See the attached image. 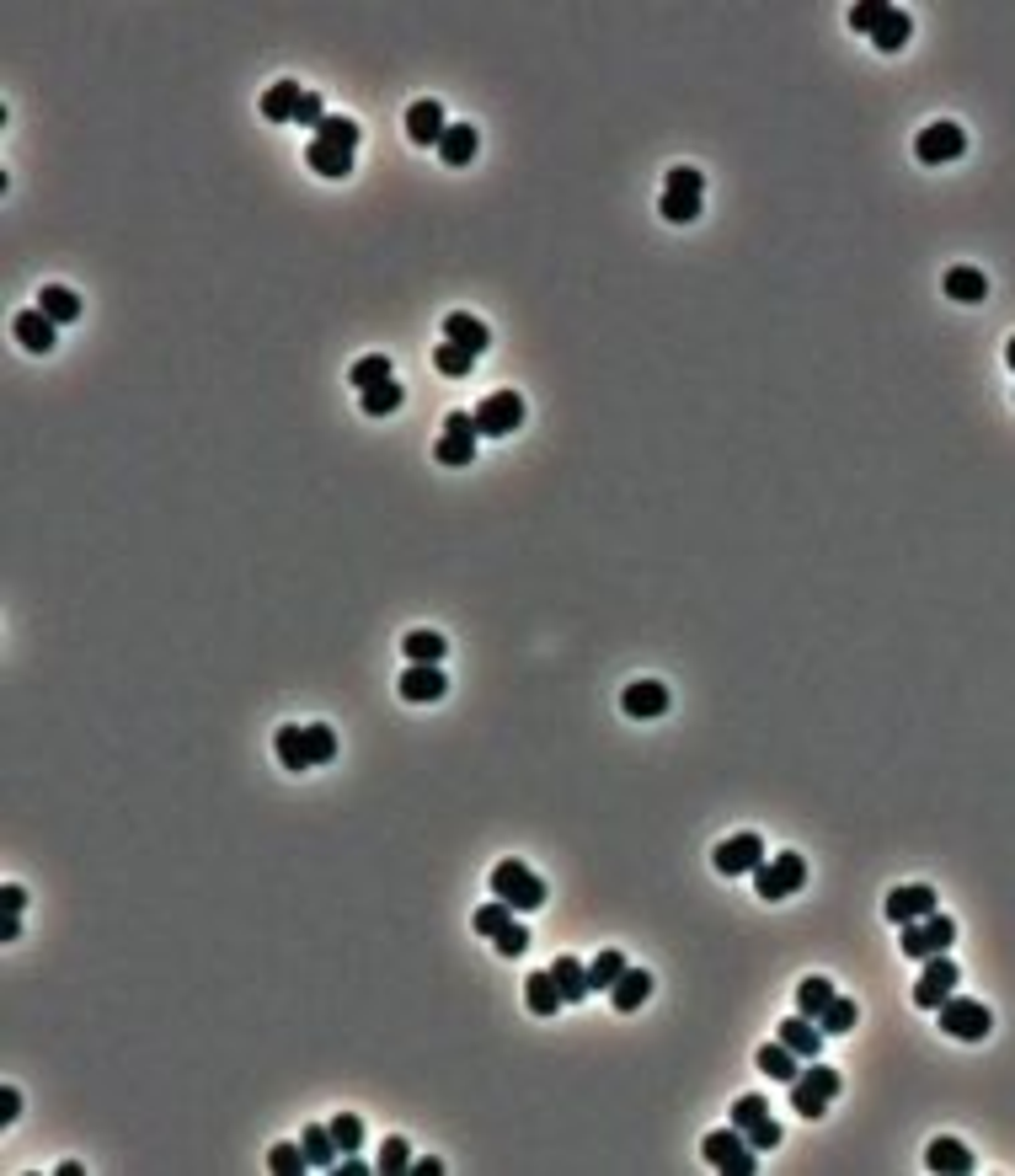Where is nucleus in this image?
Segmentation results:
<instances>
[{
    "label": "nucleus",
    "mask_w": 1015,
    "mask_h": 1176,
    "mask_svg": "<svg viewBox=\"0 0 1015 1176\" xmlns=\"http://www.w3.org/2000/svg\"><path fill=\"white\" fill-rule=\"evenodd\" d=\"M935 1021H941L946 1037H962V1043H984L994 1032V1016L984 1000H967V995H946L935 1005Z\"/></svg>",
    "instance_id": "nucleus-4"
},
{
    "label": "nucleus",
    "mask_w": 1015,
    "mask_h": 1176,
    "mask_svg": "<svg viewBox=\"0 0 1015 1176\" xmlns=\"http://www.w3.org/2000/svg\"><path fill=\"white\" fill-rule=\"evenodd\" d=\"M305 754H310V764L337 759V733H332V722H305Z\"/></svg>",
    "instance_id": "nucleus-41"
},
{
    "label": "nucleus",
    "mask_w": 1015,
    "mask_h": 1176,
    "mask_svg": "<svg viewBox=\"0 0 1015 1176\" xmlns=\"http://www.w3.org/2000/svg\"><path fill=\"white\" fill-rule=\"evenodd\" d=\"M268 1171H273V1176H299V1171H310L305 1145H273V1150H268Z\"/></svg>",
    "instance_id": "nucleus-42"
},
{
    "label": "nucleus",
    "mask_w": 1015,
    "mask_h": 1176,
    "mask_svg": "<svg viewBox=\"0 0 1015 1176\" xmlns=\"http://www.w3.org/2000/svg\"><path fill=\"white\" fill-rule=\"evenodd\" d=\"M37 310H43L54 327H70L75 315H81V294L65 289V284H43V289H37Z\"/></svg>",
    "instance_id": "nucleus-24"
},
{
    "label": "nucleus",
    "mask_w": 1015,
    "mask_h": 1176,
    "mask_svg": "<svg viewBox=\"0 0 1015 1176\" xmlns=\"http://www.w3.org/2000/svg\"><path fill=\"white\" fill-rule=\"evenodd\" d=\"M315 140H327V145H337V151H359V140H364V128L353 123V118H343V113H327V123L315 128Z\"/></svg>",
    "instance_id": "nucleus-33"
},
{
    "label": "nucleus",
    "mask_w": 1015,
    "mask_h": 1176,
    "mask_svg": "<svg viewBox=\"0 0 1015 1176\" xmlns=\"http://www.w3.org/2000/svg\"><path fill=\"white\" fill-rule=\"evenodd\" d=\"M647 995H652V974H647V968H626V974L610 984V1005H615L620 1016L636 1011V1005H647Z\"/></svg>",
    "instance_id": "nucleus-18"
},
{
    "label": "nucleus",
    "mask_w": 1015,
    "mask_h": 1176,
    "mask_svg": "<svg viewBox=\"0 0 1015 1176\" xmlns=\"http://www.w3.org/2000/svg\"><path fill=\"white\" fill-rule=\"evenodd\" d=\"M374 1171H380V1176H406V1171H411V1145H406L401 1134H390L385 1145H380V1161H374Z\"/></svg>",
    "instance_id": "nucleus-38"
},
{
    "label": "nucleus",
    "mask_w": 1015,
    "mask_h": 1176,
    "mask_svg": "<svg viewBox=\"0 0 1015 1176\" xmlns=\"http://www.w3.org/2000/svg\"><path fill=\"white\" fill-rule=\"evenodd\" d=\"M962 151H967V128L951 123V118H935L930 128H919V140H914V156L925 161V166L962 161Z\"/></svg>",
    "instance_id": "nucleus-7"
},
{
    "label": "nucleus",
    "mask_w": 1015,
    "mask_h": 1176,
    "mask_svg": "<svg viewBox=\"0 0 1015 1176\" xmlns=\"http://www.w3.org/2000/svg\"><path fill=\"white\" fill-rule=\"evenodd\" d=\"M0 936H6V941H16V936H22V914H6V925H0Z\"/></svg>",
    "instance_id": "nucleus-56"
},
{
    "label": "nucleus",
    "mask_w": 1015,
    "mask_h": 1176,
    "mask_svg": "<svg viewBox=\"0 0 1015 1176\" xmlns=\"http://www.w3.org/2000/svg\"><path fill=\"white\" fill-rule=\"evenodd\" d=\"M909 32H914L909 11H904V6H888V16H882V27L871 32V43H876L882 54H898V49L909 43Z\"/></svg>",
    "instance_id": "nucleus-29"
},
{
    "label": "nucleus",
    "mask_w": 1015,
    "mask_h": 1176,
    "mask_svg": "<svg viewBox=\"0 0 1015 1176\" xmlns=\"http://www.w3.org/2000/svg\"><path fill=\"white\" fill-rule=\"evenodd\" d=\"M401 701H444V690H449V674L439 663H406V674H401Z\"/></svg>",
    "instance_id": "nucleus-14"
},
{
    "label": "nucleus",
    "mask_w": 1015,
    "mask_h": 1176,
    "mask_svg": "<svg viewBox=\"0 0 1015 1176\" xmlns=\"http://www.w3.org/2000/svg\"><path fill=\"white\" fill-rule=\"evenodd\" d=\"M434 369H439V375H449V380H465L476 369V353H465L460 343H439L434 348Z\"/></svg>",
    "instance_id": "nucleus-34"
},
{
    "label": "nucleus",
    "mask_w": 1015,
    "mask_h": 1176,
    "mask_svg": "<svg viewBox=\"0 0 1015 1176\" xmlns=\"http://www.w3.org/2000/svg\"><path fill=\"white\" fill-rule=\"evenodd\" d=\"M657 214H663L668 225H689V219H701V198H689V193H663Z\"/></svg>",
    "instance_id": "nucleus-43"
},
{
    "label": "nucleus",
    "mask_w": 1015,
    "mask_h": 1176,
    "mask_svg": "<svg viewBox=\"0 0 1015 1176\" xmlns=\"http://www.w3.org/2000/svg\"><path fill=\"white\" fill-rule=\"evenodd\" d=\"M434 460H439V465H455V471H460V465H471V460H476V444H471V439H449V434H439Z\"/></svg>",
    "instance_id": "nucleus-45"
},
{
    "label": "nucleus",
    "mask_w": 1015,
    "mask_h": 1176,
    "mask_svg": "<svg viewBox=\"0 0 1015 1176\" xmlns=\"http://www.w3.org/2000/svg\"><path fill=\"white\" fill-rule=\"evenodd\" d=\"M273 749L284 771H310V754H305V727H278L273 733Z\"/></svg>",
    "instance_id": "nucleus-31"
},
{
    "label": "nucleus",
    "mask_w": 1015,
    "mask_h": 1176,
    "mask_svg": "<svg viewBox=\"0 0 1015 1176\" xmlns=\"http://www.w3.org/2000/svg\"><path fill=\"white\" fill-rule=\"evenodd\" d=\"M979 1161H973V1150L962 1145V1139H930V1150H925V1171H941V1176H962L973 1171Z\"/></svg>",
    "instance_id": "nucleus-15"
},
{
    "label": "nucleus",
    "mask_w": 1015,
    "mask_h": 1176,
    "mask_svg": "<svg viewBox=\"0 0 1015 1176\" xmlns=\"http://www.w3.org/2000/svg\"><path fill=\"white\" fill-rule=\"evenodd\" d=\"M551 974H556V984H561V1000H567V1005H582V1000L593 995V989H588V968H582L577 958H567V952H561V958L551 963Z\"/></svg>",
    "instance_id": "nucleus-26"
},
{
    "label": "nucleus",
    "mask_w": 1015,
    "mask_h": 1176,
    "mask_svg": "<svg viewBox=\"0 0 1015 1176\" xmlns=\"http://www.w3.org/2000/svg\"><path fill=\"white\" fill-rule=\"evenodd\" d=\"M514 914H519L514 904H502V899H492V904H481V909L471 914V925L481 930V936H492V941H497V936H502V930H508V925H514Z\"/></svg>",
    "instance_id": "nucleus-36"
},
{
    "label": "nucleus",
    "mask_w": 1015,
    "mask_h": 1176,
    "mask_svg": "<svg viewBox=\"0 0 1015 1176\" xmlns=\"http://www.w3.org/2000/svg\"><path fill=\"white\" fill-rule=\"evenodd\" d=\"M834 995H839V989H834L829 979H823V974H813V979H802V984H797V1011L818 1021L823 1011H829V1000H834Z\"/></svg>",
    "instance_id": "nucleus-30"
},
{
    "label": "nucleus",
    "mask_w": 1015,
    "mask_h": 1176,
    "mask_svg": "<svg viewBox=\"0 0 1015 1176\" xmlns=\"http://www.w3.org/2000/svg\"><path fill=\"white\" fill-rule=\"evenodd\" d=\"M444 434H449V439H471V444H476V439H481L476 413H449V418H444Z\"/></svg>",
    "instance_id": "nucleus-52"
},
{
    "label": "nucleus",
    "mask_w": 1015,
    "mask_h": 1176,
    "mask_svg": "<svg viewBox=\"0 0 1015 1176\" xmlns=\"http://www.w3.org/2000/svg\"><path fill=\"white\" fill-rule=\"evenodd\" d=\"M663 193H689V198H706V177L695 172V166H673L668 182H663Z\"/></svg>",
    "instance_id": "nucleus-47"
},
{
    "label": "nucleus",
    "mask_w": 1015,
    "mask_h": 1176,
    "mask_svg": "<svg viewBox=\"0 0 1015 1176\" xmlns=\"http://www.w3.org/2000/svg\"><path fill=\"white\" fill-rule=\"evenodd\" d=\"M519 423H524V396H519V390H492V396L476 406V428H481L486 439L519 434Z\"/></svg>",
    "instance_id": "nucleus-9"
},
{
    "label": "nucleus",
    "mask_w": 1015,
    "mask_h": 1176,
    "mask_svg": "<svg viewBox=\"0 0 1015 1176\" xmlns=\"http://www.w3.org/2000/svg\"><path fill=\"white\" fill-rule=\"evenodd\" d=\"M337 1176H369V1161H359V1155H343V1161H337Z\"/></svg>",
    "instance_id": "nucleus-54"
},
{
    "label": "nucleus",
    "mask_w": 1015,
    "mask_h": 1176,
    "mask_svg": "<svg viewBox=\"0 0 1015 1176\" xmlns=\"http://www.w3.org/2000/svg\"><path fill=\"white\" fill-rule=\"evenodd\" d=\"M22 909H27V888L6 883V914H22Z\"/></svg>",
    "instance_id": "nucleus-55"
},
{
    "label": "nucleus",
    "mask_w": 1015,
    "mask_h": 1176,
    "mask_svg": "<svg viewBox=\"0 0 1015 1176\" xmlns=\"http://www.w3.org/2000/svg\"><path fill=\"white\" fill-rule=\"evenodd\" d=\"M401 652H406V663H444L449 642L439 637V631H406V637H401Z\"/></svg>",
    "instance_id": "nucleus-32"
},
{
    "label": "nucleus",
    "mask_w": 1015,
    "mask_h": 1176,
    "mask_svg": "<svg viewBox=\"0 0 1015 1176\" xmlns=\"http://www.w3.org/2000/svg\"><path fill=\"white\" fill-rule=\"evenodd\" d=\"M925 914H935V888L930 883H904V888L888 893V920L893 925H914V920H925Z\"/></svg>",
    "instance_id": "nucleus-12"
},
{
    "label": "nucleus",
    "mask_w": 1015,
    "mask_h": 1176,
    "mask_svg": "<svg viewBox=\"0 0 1015 1176\" xmlns=\"http://www.w3.org/2000/svg\"><path fill=\"white\" fill-rule=\"evenodd\" d=\"M711 862H717L722 877H748V872L764 867V839L754 829H738L732 839H722V845L711 850Z\"/></svg>",
    "instance_id": "nucleus-8"
},
{
    "label": "nucleus",
    "mask_w": 1015,
    "mask_h": 1176,
    "mask_svg": "<svg viewBox=\"0 0 1015 1176\" xmlns=\"http://www.w3.org/2000/svg\"><path fill=\"white\" fill-rule=\"evenodd\" d=\"M780 1139H786V1134H780V1123H775V1117H764V1123H754V1128H748V1145H754L759 1155H764V1150H775Z\"/></svg>",
    "instance_id": "nucleus-51"
},
{
    "label": "nucleus",
    "mask_w": 1015,
    "mask_h": 1176,
    "mask_svg": "<svg viewBox=\"0 0 1015 1176\" xmlns=\"http://www.w3.org/2000/svg\"><path fill=\"white\" fill-rule=\"evenodd\" d=\"M807 883V862H802V850H780V855H769V862L754 872V888H759V899L764 904H780V899H792V893Z\"/></svg>",
    "instance_id": "nucleus-5"
},
{
    "label": "nucleus",
    "mask_w": 1015,
    "mask_h": 1176,
    "mask_svg": "<svg viewBox=\"0 0 1015 1176\" xmlns=\"http://www.w3.org/2000/svg\"><path fill=\"white\" fill-rule=\"evenodd\" d=\"M882 16H888V0H860V6L850 11V27L855 32H876Z\"/></svg>",
    "instance_id": "nucleus-48"
},
{
    "label": "nucleus",
    "mask_w": 1015,
    "mask_h": 1176,
    "mask_svg": "<svg viewBox=\"0 0 1015 1176\" xmlns=\"http://www.w3.org/2000/svg\"><path fill=\"white\" fill-rule=\"evenodd\" d=\"M299 97H305V91H299L294 81H273L268 91H262V118H268V123H294Z\"/></svg>",
    "instance_id": "nucleus-27"
},
{
    "label": "nucleus",
    "mask_w": 1015,
    "mask_h": 1176,
    "mask_svg": "<svg viewBox=\"0 0 1015 1176\" xmlns=\"http://www.w3.org/2000/svg\"><path fill=\"white\" fill-rule=\"evenodd\" d=\"M444 128H449V118H444V102L423 97V102H411V107H406V140H411V145H434V151H439Z\"/></svg>",
    "instance_id": "nucleus-13"
},
{
    "label": "nucleus",
    "mask_w": 1015,
    "mask_h": 1176,
    "mask_svg": "<svg viewBox=\"0 0 1015 1176\" xmlns=\"http://www.w3.org/2000/svg\"><path fill=\"white\" fill-rule=\"evenodd\" d=\"M444 343H460L465 353H486L492 348V332H486V322H476V315L455 310V315H444Z\"/></svg>",
    "instance_id": "nucleus-19"
},
{
    "label": "nucleus",
    "mask_w": 1015,
    "mask_h": 1176,
    "mask_svg": "<svg viewBox=\"0 0 1015 1176\" xmlns=\"http://www.w3.org/2000/svg\"><path fill=\"white\" fill-rule=\"evenodd\" d=\"M775 1037H780L792 1054H802V1059H818V1049H823V1026H818L813 1016H802V1011H797V1016H786Z\"/></svg>",
    "instance_id": "nucleus-17"
},
{
    "label": "nucleus",
    "mask_w": 1015,
    "mask_h": 1176,
    "mask_svg": "<svg viewBox=\"0 0 1015 1176\" xmlns=\"http://www.w3.org/2000/svg\"><path fill=\"white\" fill-rule=\"evenodd\" d=\"M956 941V920L951 914H925V920H914L904 925V936H898V946H904V958L914 963H925V958H941V952Z\"/></svg>",
    "instance_id": "nucleus-6"
},
{
    "label": "nucleus",
    "mask_w": 1015,
    "mask_h": 1176,
    "mask_svg": "<svg viewBox=\"0 0 1015 1176\" xmlns=\"http://www.w3.org/2000/svg\"><path fill=\"white\" fill-rule=\"evenodd\" d=\"M11 332H16V343H22L27 353H49L54 348V322H49L43 310H16Z\"/></svg>",
    "instance_id": "nucleus-21"
},
{
    "label": "nucleus",
    "mask_w": 1015,
    "mask_h": 1176,
    "mask_svg": "<svg viewBox=\"0 0 1015 1176\" xmlns=\"http://www.w3.org/2000/svg\"><path fill=\"white\" fill-rule=\"evenodd\" d=\"M956 979H962V968H956L946 952L941 958H925V974H919V984H914V1005L919 1011H935L946 995H956Z\"/></svg>",
    "instance_id": "nucleus-10"
},
{
    "label": "nucleus",
    "mask_w": 1015,
    "mask_h": 1176,
    "mask_svg": "<svg viewBox=\"0 0 1015 1176\" xmlns=\"http://www.w3.org/2000/svg\"><path fill=\"white\" fill-rule=\"evenodd\" d=\"M626 968H631V963L620 958L615 946H605V952H598V958L588 963V989H610V984H615L620 974H626Z\"/></svg>",
    "instance_id": "nucleus-40"
},
{
    "label": "nucleus",
    "mask_w": 1015,
    "mask_h": 1176,
    "mask_svg": "<svg viewBox=\"0 0 1015 1176\" xmlns=\"http://www.w3.org/2000/svg\"><path fill=\"white\" fill-rule=\"evenodd\" d=\"M418 1171H423V1176H439V1171H444V1161H434V1155H423V1161H418Z\"/></svg>",
    "instance_id": "nucleus-57"
},
{
    "label": "nucleus",
    "mask_w": 1015,
    "mask_h": 1176,
    "mask_svg": "<svg viewBox=\"0 0 1015 1176\" xmlns=\"http://www.w3.org/2000/svg\"><path fill=\"white\" fill-rule=\"evenodd\" d=\"M754 1064H759V1070H764L769 1080H780V1086H792V1080L802 1075V1054H792L780 1037L759 1043V1059H754Z\"/></svg>",
    "instance_id": "nucleus-20"
},
{
    "label": "nucleus",
    "mask_w": 1015,
    "mask_h": 1176,
    "mask_svg": "<svg viewBox=\"0 0 1015 1176\" xmlns=\"http://www.w3.org/2000/svg\"><path fill=\"white\" fill-rule=\"evenodd\" d=\"M299 1145H305V1155H310V1171H332L337 1161H343V1150H337V1139H332V1123H305Z\"/></svg>",
    "instance_id": "nucleus-22"
},
{
    "label": "nucleus",
    "mask_w": 1015,
    "mask_h": 1176,
    "mask_svg": "<svg viewBox=\"0 0 1015 1176\" xmlns=\"http://www.w3.org/2000/svg\"><path fill=\"white\" fill-rule=\"evenodd\" d=\"M855 1021H860V1011H855V1000H844V995H834V1000H829V1011L818 1016L823 1037H844V1032H850Z\"/></svg>",
    "instance_id": "nucleus-37"
},
{
    "label": "nucleus",
    "mask_w": 1015,
    "mask_h": 1176,
    "mask_svg": "<svg viewBox=\"0 0 1015 1176\" xmlns=\"http://www.w3.org/2000/svg\"><path fill=\"white\" fill-rule=\"evenodd\" d=\"M839 1091H844L839 1070H829V1064H802V1075L792 1080V1112L807 1117V1123H818Z\"/></svg>",
    "instance_id": "nucleus-1"
},
{
    "label": "nucleus",
    "mask_w": 1015,
    "mask_h": 1176,
    "mask_svg": "<svg viewBox=\"0 0 1015 1176\" xmlns=\"http://www.w3.org/2000/svg\"><path fill=\"white\" fill-rule=\"evenodd\" d=\"M497 952H502V958H524V952H530V930H524V925L514 920V925H508L502 936H497Z\"/></svg>",
    "instance_id": "nucleus-50"
},
{
    "label": "nucleus",
    "mask_w": 1015,
    "mask_h": 1176,
    "mask_svg": "<svg viewBox=\"0 0 1015 1176\" xmlns=\"http://www.w3.org/2000/svg\"><path fill=\"white\" fill-rule=\"evenodd\" d=\"M668 706H673V696H668V685H663V680H631V685H626V696H620V712L636 717V722L668 717Z\"/></svg>",
    "instance_id": "nucleus-11"
},
{
    "label": "nucleus",
    "mask_w": 1015,
    "mask_h": 1176,
    "mask_svg": "<svg viewBox=\"0 0 1015 1176\" xmlns=\"http://www.w3.org/2000/svg\"><path fill=\"white\" fill-rule=\"evenodd\" d=\"M332 1139H337V1150H343V1155H359L364 1150V1117L359 1112H337L332 1117Z\"/></svg>",
    "instance_id": "nucleus-39"
},
{
    "label": "nucleus",
    "mask_w": 1015,
    "mask_h": 1176,
    "mask_svg": "<svg viewBox=\"0 0 1015 1176\" xmlns=\"http://www.w3.org/2000/svg\"><path fill=\"white\" fill-rule=\"evenodd\" d=\"M941 284H946V294H951L956 305H979L984 294H989V278H984L979 268H951Z\"/></svg>",
    "instance_id": "nucleus-28"
},
{
    "label": "nucleus",
    "mask_w": 1015,
    "mask_h": 1176,
    "mask_svg": "<svg viewBox=\"0 0 1015 1176\" xmlns=\"http://www.w3.org/2000/svg\"><path fill=\"white\" fill-rule=\"evenodd\" d=\"M348 380L359 385V390H374L380 380H390V359H385V353H369V359L353 364V375H348Z\"/></svg>",
    "instance_id": "nucleus-44"
},
{
    "label": "nucleus",
    "mask_w": 1015,
    "mask_h": 1176,
    "mask_svg": "<svg viewBox=\"0 0 1015 1176\" xmlns=\"http://www.w3.org/2000/svg\"><path fill=\"white\" fill-rule=\"evenodd\" d=\"M16 1112H22V1091H16V1086H0V1123H11Z\"/></svg>",
    "instance_id": "nucleus-53"
},
{
    "label": "nucleus",
    "mask_w": 1015,
    "mask_h": 1176,
    "mask_svg": "<svg viewBox=\"0 0 1015 1176\" xmlns=\"http://www.w3.org/2000/svg\"><path fill=\"white\" fill-rule=\"evenodd\" d=\"M492 893H497L502 904H514L519 914L545 909V883H540V877H535L530 867H524V862H514V855L492 867Z\"/></svg>",
    "instance_id": "nucleus-3"
},
{
    "label": "nucleus",
    "mask_w": 1015,
    "mask_h": 1176,
    "mask_svg": "<svg viewBox=\"0 0 1015 1176\" xmlns=\"http://www.w3.org/2000/svg\"><path fill=\"white\" fill-rule=\"evenodd\" d=\"M764 1117H769V1101L764 1096H738V1101H732V1128H754V1123H764Z\"/></svg>",
    "instance_id": "nucleus-46"
},
{
    "label": "nucleus",
    "mask_w": 1015,
    "mask_h": 1176,
    "mask_svg": "<svg viewBox=\"0 0 1015 1176\" xmlns=\"http://www.w3.org/2000/svg\"><path fill=\"white\" fill-rule=\"evenodd\" d=\"M524 1005H530V1016H556L561 1005V984H556V974L551 968H540V974H530L524 979Z\"/></svg>",
    "instance_id": "nucleus-16"
},
{
    "label": "nucleus",
    "mask_w": 1015,
    "mask_h": 1176,
    "mask_svg": "<svg viewBox=\"0 0 1015 1176\" xmlns=\"http://www.w3.org/2000/svg\"><path fill=\"white\" fill-rule=\"evenodd\" d=\"M305 161H310L315 177H332V182H343V177L353 172V156L337 151V145H327V140H310V145H305Z\"/></svg>",
    "instance_id": "nucleus-25"
},
{
    "label": "nucleus",
    "mask_w": 1015,
    "mask_h": 1176,
    "mask_svg": "<svg viewBox=\"0 0 1015 1176\" xmlns=\"http://www.w3.org/2000/svg\"><path fill=\"white\" fill-rule=\"evenodd\" d=\"M1005 364H1010V369H1015V338H1010V343H1005Z\"/></svg>",
    "instance_id": "nucleus-58"
},
{
    "label": "nucleus",
    "mask_w": 1015,
    "mask_h": 1176,
    "mask_svg": "<svg viewBox=\"0 0 1015 1176\" xmlns=\"http://www.w3.org/2000/svg\"><path fill=\"white\" fill-rule=\"evenodd\" d=\"M701 1155H706V1166H717V1171H727V1176H754V1166H759V1150L748 1145V1134L743 1128H711L706 1134V1145H701Z\"/></svg>",
    "instance_id": "nucleus-2"
},
{
    "label": "nucleus",
    "mask_w": 1015,
    "mask_h": 1176,
    "mask_svg": "<svg viewBox=\"0 0 1015 1176\" xmlns=\"http://www.w3.org/2000/svg\"><path fill=\"white\" fill-rule=\"evenodd\" d=\"M401 401H406V390L396 380H380L374 390H364V413L369 418H390V413H401Z\"/></svg>",
    "instance_id": "nucleus-35"
},
{
    "label": "nucleus",
    "mask_w": 1015,
    "mask_h": 1176,
    "mask_svg": "<svg viewBox=\"0 0 1015 1176\" xmlns=\"http://www.w3.org/2000/svg\"><path fill=\"white\" fill-rule=\"evenodd\" d=\"M294 123H305V128H321V123H327V102L315 97V91H305V97H299V107H294Z\"/></svg>",
    "instance_id": "nucleus-49"
},
{
    "label": "nucleus",
    "mask_w": 1015,
    "mask_h": 1176,
    "mask_svg": "<svg viewBox=\"0 0 1015 1176\" xmlns=\"http://www.w3.org/2000/svg\"><path fill=\"white\" fill-rule=\"evenodd\" d=\"M476 145H481V140H476L471 123H449L444 140H439V161H444V166H471V161H476Z\"/></svg>",
    "instance_id": "nucleus-23"
}]
</instances>
